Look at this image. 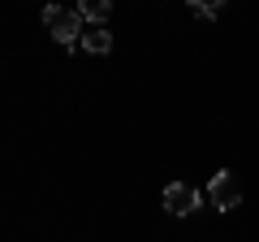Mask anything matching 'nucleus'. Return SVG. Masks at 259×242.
<instances>
[{
  "instance_id": "nucleus-6",
  "label": "nucleus",
  "mask_w": 259,
  "mask_h": 242,
  "mask_svg": "<svg viewBox=\"0 0 259 242\" xmlns=\"http://www.w3.org/2000/svg\"><path fill=\"white\" fill-rule=\"evenodd\" d=\"M194 5V13H199V18H216V13L225 9V0H190Z\"/></svg>"
},
{
  "instance_id": "nucleus-4",
  "label": "nucleus",
  "mask_w": 259,
  "mask_h": 242,
  "mask_svg": "<svg viewBox=\"0 0 259 242\" xmlns=\"http://www.w3.org/2000/svg\"><path fill=\"white\" fill-rule=\"evenodd\" d=\"M108 13H112V0H78V18H87L91 26H104Z\"/></svg>"
},
{
  "instance_id": "nucleus-2",
  "label": "nucleus",
  "mask_w": 259,
  "mask_h": 242,
  "mask_svg": "<svg viewBox=\"0 0 259 242\" xmlns=\"http://www.w3.org/2000/svg\"><path fill=\"white\" fill-rule=\"evenodd\" d=\"M207 199H212V208L216 212H233V208L242 204V186H238V177L233 173H216L212 182H207Z\"/></svg>"
},
{
  "instance_id": "nucleus-5",
  "label": "nucleus",
  "mask_w": 259,
  "mask_h": 242,
  "mask_svg": "<svg viewBox=\"0 0 259 242\" xmlns=\"http://www.w3.org/2000/svg\"><path fill=\"white\" fill-rule=\"evenodd\" d=\"M82 48H87V52H95V56H104L112 48V35L104 26H91V30H82Z\"/></svg>"
},
{
  "instance_id": "nucleus-3",
  "label": "nucleus",
  "mask_w": 259,
  "mask_h": 242,
  "mask_svg": "<svg viewBox=\"0 0 259 242\" xmlns=\"http://www.w3.org/2000/svg\"><path fill=\"white\" fill-rule=\"evenodd\" d=\"M199 204H203V195H199L194 186H186V182H173V186H164V208H168L173 216H190Z\"/></svg>"
},
{
  "instance_id": "nucleus-1",
  "label": "nucleus",
  "mask_w": 259,
  "mask_h": 242,
  "mask_svg": "<svg viewBox=\"0 0 259 242\" xmlns=\"http://www.w3.org/2000/svg\"><path fill=\"white\" fill-rule=\"evenodd\" d=\"M44 26L52 30V39H56V44H65V48L82 44V18H78V9L48 5V9H44Z\"/></svg>"
}]
</instances>
